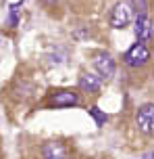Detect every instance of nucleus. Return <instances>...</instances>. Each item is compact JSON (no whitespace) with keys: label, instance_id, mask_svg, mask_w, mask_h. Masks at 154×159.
<instances>
[{"label":"nucleus","instance_id":"f8f14e48","mask_svg":"<svg viewBox=\"0 0 154 159\" xmlns=\"http://www.w3.org/2000/svg\"><path fill=\"white\" fill-rule=\"evenodd\" d=\"M142 159H154V151H148V153H146V155H144Z\"/></svg>","mask_w":154,"mask_h":159},{"label":"nucleus","instance_id":"39448f33","mask_svg":"<svg viewBox=\"0 0 154 159\" xmlns=\"http://www.w3.org/2000/svg\"><path fill=\"white\" fill-rule=\"evenodd\" d=\"M152 36H154V25L148 19V15H138V19H135V38H138V42L146 44V42L152 40Z\"/></svg>","mask_w":154,"mask_h":159},{"label":"nucleus","instance_id":"6e6552de","mask_svg":"<svg viewBox=\"0 0 154 159\" xmlns=\"http://www.w3.org/2000/svg\"><path fill=\"white\" fill-rule=\"evenodd\" d=\"M102 86V78L94 75V73H83L79 78V88L88 94H98V90Z\"/></svg>","mask_w":154,"mask_h":159},{"label":"nucleus","instance_id":"f257e3e1","mask_svg":"<svg viewBox=\"0 0 154 159\" xmlns=\"http://www.w3.org/2000/svg\"><path fill=\"white\" fill-rule=\"evenodd\" d=\"M131 7L127 2H119V4H114V8L110 11V17H108V21L113 25L114 30H123V27H127L131 23Z\"/></svg>","mask_w":154,"mask_h":159},{"label":"nucleus","instance_id":"0eeeda50","mask_svg":"<svg viewBox=\"0 0 154 159\" xmlns=\"http://www.w3.org/2000/svg\"><path fill=\"white\" fill-rule=\"evenodd\" d=\"M42 157L44 159H73L71 153L63 143H46L44 149H42Z\"/></svg>","mask_w":154,"mask_h":159},{"label":"nucleus","instance_id":"f03ea898","mask_svg":"<svg viewBox=\"0 0 154 159\" xmlns=\"http://www.w3.org/2000/svg\"><path fill=\"white\" fill-rule=\"evenodd\" d=\"M123 61L129 65V67H142V65H146L150 61V50H148L146 44H133V46L125 52L123 57Z\"/></svg>","mask_w":154,"mask_h":159},{"label":"nucleus","instance_id":"7ed1b4c3","mask_svg":"<svg viewBox=\"0 0 154 159\" xmlns=\"http://www.w3.org/2000/svg\"><path fill=\"white\" fill-rule=\"evenodd\" d=\"M135 124H138V130L144 132V134H154V105L146 103L138 109V115H135Z\"/></svg>","mask_w":154,"mask_h":159},{"label":"nucleus","instance_id":"20e7f679","mask_svg":"<svg viewBox=\"0 0 154 159\" xmlns=\"http://www.w3.org/2000/svg\"><path fill=\"white\" fill-rule=\"evenodd\" d=\"M79 105V94L73 90H58L56 94L50 98V107L52 109H67V107H75Z\"/></svg>","mask_w":154,"mask_h":159},{"label":"nucleus","instance_id":"1a4fd4ad","mask_svg":"<svg viewBox=\"0 0 154 159\" xmlns=\"http://www.w3.org/2000/svg\"><path fill=\"white\" fill-rule=\"evenodd\" d=\"M131 4H133V8L138 11L139 15H146V8H148L146 0H131Z\"/></svg>","mask_w":154,"mask_h":159},{"label":"nucleus","instance_id":"9b49d317","mask_svg":"<svg viewBox=\"0 0 154 159\" xmlns=\"http://www.w3.org/2000/svg\"><path fill=\"white\" fill-rule=\"evenodd\" d=\"M17 13H19V7H10V25H17Z\"/></svg>","mask_w":154,"mask_h":159},{"label":"nucleus","instance_id":"423d86ee","mask_svg":"<svg viewBox=\"0 0 154 159\" xmlns=\"http://www.w3.org/2000/svg\"><path fill=\"white\" fill-rule=\"evenodd\" d=\"M94 67H96V71L100 78H113L114 75V69H117V65H114V59L110 55H96V59H94Z\"/></svg>","mask_w":154,"mask_h":159},{"label":"nucleus","instance_id":"9d476101","mask_svg":"<svg viewBox=\"0 0 154 159\" xmlns=\"http://www.w3.org/2000/svg\"><path fill=\"white\" fill-rule=\"evenodd\" d=\"M89 113H92V115L96 117L98 126H100V124H104V121H106V115H104V113H100V111H98V107H92V109H89Z\"/></svg>","mask_w":154,"mask_h":159}]
</instances>
